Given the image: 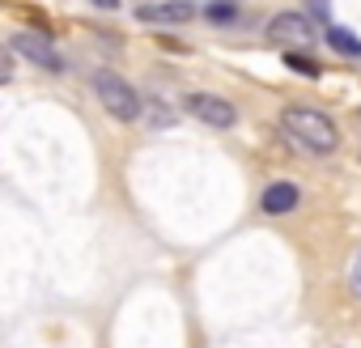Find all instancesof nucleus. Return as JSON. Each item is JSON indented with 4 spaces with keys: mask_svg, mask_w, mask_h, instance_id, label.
<instances>
[{
    "mask_svg": "<svg viewBox=\"0 0 361 348\" xmlns=\"http://www.w3.org/2000/svg\"><path fill=\"white\" fill-rule=\"evenodd\" d=\"M353 289L361 293V255H357V263H353Z\"/></svg>",
    "mask_w": 361,
    "mask_h": 348,
    "instance_id": "nucleus-14",
    "label": "nucleus"
},
{
    "mask_svg": "<svg viewBox=\"0 0 361 348\" xmlns=\"http://www.w3.org/2000/svg\"><path fill=\"white\" fill-rule=\"evenodd\" d=\"M298 204H302V192L293 183H272V187H264V200H259V209L268 217H289Z\"/></svg>",
    "mask_w": 361,
    "mask_h": 348,
    "instance_id": "nucleus-7",
    "label": "nucleus"
},
{
    "mask_svg": "<svg viewBox=\"0 0 361 348\" xmlns=\"http://www.w3.org/2000/svg\"><path fill=\"white\" fill-rule=\"evenodd\" d=\"M327 43H331L336 51H344V56H361V39H357L353 30H344V26H331V30H327Z\"/></svg>",
    "mask_w": 361,
    "mask_h": 348,
    "instance_id": "nucleus-8",
    "label": "nucleus"
},
{
    "mask_svg": "<svg viewBox=\"0 0 361 348\" xmlns=\"http://www.w3.org/2000/svg\"><path fill=\"white\" fill-rule=\"evenodd\" d=\"M204 18L209 22H221V26L234 22L238 18V0H213V5H204Z\"/></svg>",
    "mask_w": 361,
    "mask_h": 348,
    "instance_id": "nucleus-9",
    "label": "nucleus"
},
{
    "mask_svg": "<svg viewBox=\"0 0 361 348\" xmlns=\"http://www.w3.org/2000/svg\"><path fill=\"white\" fill-rule=\"evenodd\" d=\"M140 22H157V26H183L196 18V5L192 0H161V5H140L136 9Z\"/></svg>",
    "mask_w": 361,
    "mask_h": 348,
    "instance_id": "nucleus-6",
    "label": "nucleus"
},
{
    "mask_svg": "<svg viewBox=\"0 0 361 348\" xmlns=\"http://www.w3.org/2000/svg\"><path fill=\"white\" fill-rule=\"evenodd\" d=\"M94 94H98V102H102V111L111 115V119H119V123H132V119H140L145 115V102H140V94L119 77V73H106V68H98L94 77Z\"/></svg>",
    "mask_w": 361,
    "mask_h": 348,
    "instance_id": "nucleus-2",
    "label": "nucleus"
},
{
    "mask_svg": "<svg viewBox=\"0 0 361 348\" xmlns=\"http://www.w3.org/2000/svg\"><path fill=\"white\" fill-rule=\"evenodd\" d=\"M268 39L281 43V47L310 43V39H314V18H306V13H276V18L268 22Z\"/></svg>",
    "mask_w": 361,
    "mask_h": 348,
    "instance_id": "nucleus-5",
    "label": "nucleus"
},
{
    "mask_svg": "<svg viewBox=\"0 0 361 348\" xmlns=\"http://www.w3.org/2000/svg\"><path fill=\"white\" fill-rule=\"evenodd\" d=\"M281 132L298 144V149H306V153H336V144H340V132H336V123L323 115V111H314V106H285L281 111Z\"/></svg>",
    "mask_w": 361,
    "mask_h": 348,
    "instance_id": "nucleus-1",
    "label": "nucleus"
},
{
    "mask_svg": "<svg viewBox=\"0 0 361 348\" xmlns=\"http://www.w3.org/2000/svg\"><path fill=\"white\" fill-rule=\"evenodd\" d=\"M310 13H314L319 22H327V0H310Z\"/></svg>",
    "mask_w": 361,
    "mask_h": 348,
    "instance_id": "nucleus-12",
    "label": "nucleus"
},
{
    "mask_svg": "<svg viewBox=\"0 0 361 348\" xmlns=\"http://www.w3.org/2000/svg\"><path fill=\"white\" fill-rule=\"evenodd\" d=\"M9 51H13V56H22V60H30V64H35V68H43V73H64V56L51 47V39H47V35L18 30V35H13V43H9Z\"/></svg>",
    "mask_w": 361,
    "mask_h": 348,
    "instance_id": "nucleus-3",
    "label": "nucleus"
},
{
    "mask_svg": "<svg viewBox=\"0 0 361 348\" xmlns=\"http://www.w3.org/2000/svg\"><path fill=\"white\" fill-rule=\"evenodd\" d=\"M285 64H289L293 73H302V77H319V60H310V56H298V51H285Z\"/></svg>",
    "mask_w": 361,
    "mask_h": 348,
    "instance_id": "nucleus-10",
    "label": "nucleus"
},
{
    "mask_svg": "<svg viewBox=\"0 0 361 348\" xmlns=\"http://www.w3.org/2000/svg\"><path fill=\"white\" fill-rule=\"evenodd\" d=\"M9 73H13V51L0 47V77H9Z\"/></svg>",
    "mask_w": 361,
    "mask_h": 348,
    "instance_id": "nucleus-11",
    "label": "nucleus"
},
{
    "mask_svg": "<svg viewBox=\"0 0 361 348\" xmlns=\"http://www.w3.org/2000/svg\"><path fill=\"white\" fill-rule=\"evenodd\" d=\"M94 9H102V13H111V9H119V0H90Z\"/></svg>",
    "mask_w": 361,
    "mask_h": 348,
    "instance_id": "nucleus-13",
    "label": "nucleus"
},
{
    "mask_svg": "<svg viewBox=\"0 0 361 348\" xmlns=\"http://www.w3.org/2000/svg\"><path fill=\"white\" fill-rule=\"evenodd\" d=\"M183 106H188L192 119H200V123H209V128H234V123H238V111H234L221 94H188Z\"/></svg>",
    "mask_w": 361,
    "mask_h": 348,
    "instance_id": "nucleus-4",
    "label": "nucleus"
}]
</instances>
